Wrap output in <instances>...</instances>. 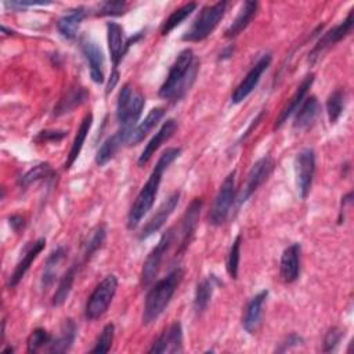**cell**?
Here are the masks:
<instances>
[{"mask_svg": "<svg viewBox=\"0 0 354 354\" xmlns=\"http://www.w3.org/2000/svg\"><path fill=\"white\" fill-rule=\"evenodd\" d=\"M314 83V73H308L307 76H304V79L301 80V83L297 86L295 94L292 95V98L289 100L288 105L279 112L277 120H275V124H274V129H279L297 109L299 106L301 105L308 88L313 86Z\"/></svg>", "mask_w": 354, "mask_h": 354, "instance_id": "obj_23", "label": "cell"}, {"mask_svg": "<svg viewBox=\"0 0 354 354\" xmlns=\"http://www.w3.org/2000/svg\"><path fill=\"white\" fill-rule=\"evenodd\" d=\"M180 153H181V148H177V147L166 148L162 152V155L156 160L147 183L142 185L141 191L138 192L136 201L133 202V205L127 213L126 224H127L129 230H134L140 224L142 217L152 209L155 198L159 191L162 176H163L165 170L180 156Z\"/></svg>", "mask_w": 354, "mask_h": 354, "instance_id": "obj_1", "label": "cell"}, {"mask_svg": "<svg viewBox=\"0 0 354 354\" xmlns=\"http://www.w3.org/2000/svg\"><path fill=\"white\" fill-rule=\"evenodd\" d=\"M80 48L88 64V72H90L91 80L97 84L104 83L105 82V73H104L105 57L101 47L90 39H82Z\"/></svg>", "mask_w": 354, "mask_h": 354, "instance_id": "obj_16", "label": "cell"}, {"mask_svg": "<svg viewBox=\"0 0 354 354\" xmlns=\"http://www.w3.org/2000/svg\"><path fill=\"white\" fill-rule=\"evenodd\" d=\"M300 253H301V246L297 242L289 245L282 252L281 263H279V275L283 282L292 283L299 278V275H300Z\"/></svg>", "mask_w": 354, "mask_h": 354, "instance_id": "obj_20", "label": "cell"}, {"mask_svg": "<svg viewBox=\"0 0 354 354\" xmlns=\"http://www.w3.org/2000/svg\"><path fill=\"white\" fill-rule=\"evenodd\" d=\"M183 350V326L178 321H176L159 335V337L149 347L148 353L176 354L181 353Z\"/></svg>", "mask_w": 354, "mask_h": 354, "instance_id": "obj_17", "label": "cell"}, {"mask_svg": "<svg viewBox=\"0 0 354 354\" xmlns=\"http://www.w3.org/2000/svg\"><path fill=\"white\" fill-rule=\"evenodd\" d=\"M257 1H245L238 12V15L235 17V19L231 22V25L224 30V36L228 39H232L235 36H238L241 32H243L248 25L250 24V21L253 19V17L257 12Z\"/></svg>", "mask_w": 354, "mask_h": 354, "instance_id": "obj_27", "label": "cell"}, {"mask_svg": "<svg viewBox=\"0 0 354 354\" xmlns=\"http://www.w3.org/2000/svg\"><path fill=\"white\" fill-rule=\"evenodd\" d=\"M145 105V98L140 91H136L131 83H124L119 91L116 101V120L119 127L133 131L141 116Z\"/></svg>", "mask_w": 354, "mask_h": 354, "instance_id": "obj_5", "label": "cell"}, {"mask_svg": "<svg viewBox=\"0 0 354 354\" xmlns=\"http://www.w3.org/2000/svg\"><path fill=\"white\" fill-rule=\"evenodd\" d=\"M346 104V93L342 88L332 91L326 100V113L330 123H336L340 115L343 113Z\"/></svg>", "mask_w": 354, "mask_h": 354, "instance_id": "obj_37", "label": "cell"}, {"mask_svg": "<svg viewBox=\"0 0 354 354\" xmlns=\"http://www.w3.org/2000/svg\"><path fill=\"white\" fill-rule=\"evenodd\" d=\"M184 270L181 267H174L166 277L156 281L145 296L144 310H142V322L145 325L156 321L162 313L169 306L176 289L183 281Z\"/></svg>", "mask_w": 354, "mask_h": 354, "instance_id": "obj_3", "label": "cell"}, {"mask_svg": "<svg viewBox=\"0 0 354 354\" xmlns=\"http://www.w3.org/2000/svg\"><path fill=\"white\" fill-rule=\"evenodd\" d=\"M51 4L50 1H6L4 6L17 11L26 10L28 7H35V6H47Z\"/></svg>", "mask_w": 354, "mask_h": 354, "instance_id": "obj_45", "label": "cell"}, {"mask_svg": "<svg viewBox=\"0 0 354 354\" xmlns=\"http://www.w3.org/2000/svg\"><path fill=\"white\" fill-rule=\"evenodd\" d=\"M131 131L119 127L112 136H109L98 148L95 153V163L97 166H105L113 156L118 153V151L122 148L123 144L129 141Z\"/></svg>", "mask_w": 354, "mask_h": 354, "instance_id": "obj_22", "label": "cell"}, {"mask_svg": "<svg viewBox=\"0 0 354 354\" xmlns=\"http://www.w3.org/2000/svg\"><path fill=\"white\" fill-rule=\"evenodd\" d=\"M76 332H77V328H76V324L73 322V319H71V318L65 319L64 324L61 325L59 335L57 337L51 339V342L48 343L46 350L48 353H65V351H68L72 347L73 342H75Z\"/></svg>", "mask_w": 354, "mask_h": 354, "instance_id": "obj_26", "label": "cell"}, {"mask_svg": "<svg viewBox=\"0 0 354 354\" xmlns=\"http://www.w3.org/2000/svg\"><path fill=\"white\" fill-rule=\"evenodd\" d=\"M272 169H274V160L270 156L260 158L250 167L248 177H246V183L238 196V205L245 203L259 189V187L263 185L264 181H267Z\"/></svg>", "mask_w": 354, "mask_h": 354, "instance_id": "obj_14", "label": "cell"}, {"mask_svg": "<svg viewBox=\"0 0 354 354\" xmlns=\"http://www.w3.org/2000/svg\"><path fill=\"white\" fill-rule=\"evenodd\" d=\"M227 8V1H217L214 4L205 6L188 30L181 36L183 41L198 43L205 40L217 28L223 19Z\"/></svg>", "mask_w": 354, "mask_h": 354, "instance_id": "obj_6", "label": "cell"}, {"mask_svg": "<svg viewBox=\"0 0 354 354\" xmlns=\"http://www.w3.org/2000/svg\"><path fill=\"white\" fill-rule=\"evenodd\" d=\"M319 111V102L315 95H310L306 100H303L301 105L299 109L295 112V122H293V129L297 130H304L308 129Z\"/></svg>", "mask_w": 354, "mask_h": 354, "instance_id": "obj_28", "label": "cell"}, {"mask_svg": "<svg viewBox=\"0 0 354 354\" xmlns=\"http://www.w3.org/2000/svg\"><path fill=\"white\" fill-rule=\"evenodd\" d=\"M235 174L236 171L232 170L223 181L220 185V189L213 201V205L209 210V223L214 227H218L225 223L231 206L234 205L235 201Z\"/></svg>", "mask_w": 354, "mask_h": 354, "instance_id": "obj_9", "label": "cell"}, {"mask_svg": "<svg viewBox=\"0 0 354 354\" xmlns=\"http://www.w3.org/2000/svg\"><path fill=\"white\" fill-rule=\"evenodd\" d=\"M53 176H54V171L48 163H39V165L33 166L32 169H29L24 176H21L18 180V184L22 188H26L33 183L50 178Z\"/></svg>", "mask_w": 354, "mask_h": 354, "instance_id": "obj_36", "label": "cell"}, {"mask_svg": "<svg viewBox=\"0 0 354 354\" xmlns=\"http://www.w3.org/2000/svg\"><path fill=\"white\" fill-rule=\"evenodd\" d=\"M12 351H14L12 347H6V348H3V353H12Z\"/></svg>", "mask_w": 354, "mask_h": 354, "instance_id": "obj_48", "label": "cell"}, {"mask_svg": "<svg viewBox=\"0 0 354 354\" xmlns=\"http://www.w3.org/2000/svg\"><path fill=\"white\" fill-rule=\"evenodd\" d=\"M272 61V55L271 53H266L263 54L256 64L249 69V72L245 75V77L241 80V83L234 88L232 94H231V101L232 104H239L242 102L257 86V83L260 82L261 75L268 69L270 64Z\"/></svg>", "mask_w": 354, "mask_h": 354, "instance_id": "obj_13", "label": "cell"}, {"mask_svg": "<svg viewBox=\"0 0 354 354\" xmlns=\"http://www.w3.org/2000/svg\"><path fill=\"white\" fill-rule=\"evenodd\" d=\"M176 239H177V228L170 227L166 230V232L162 234V236L158 241V243L155 245V248L149 252V254L147 256V259L144 261L142 271H141V283L144 286H148L155 281V278L163 264L165 256L167 254V252L170 250V248L173 246Z\"/></svg>", "mask_w": 354, "mask_h": 354, "instance_id": "obj_7", "label": "cell"}, {"mask_svg": "<svg viewBox=\"0 0 354 354\" xmlns=\"http://www.w3.org/2000/svg\"><path fill=\"white\" fill-rule=\"evenodd\" d=\"M127 10L126 1H102L97 6L94 14L97 17H119Z\"/></svg>", "mask_w": 354, "mask_h": 354, "instance_id": "obj_41", "label": "cell"}, {"mask_svg": "<svg viewBox=\"0 0 354 354\" xmlns=\"http://www.w3.org/2000/svg\"><path fill=\"white\" fill-rule=\"evenodd\" d=\"M180 201V191H174L171 192L162 203L160 206L156 209V212L153 213V216L145 223V225L141 228L140 234H138V239L144 241L147 238H149L152 234H155L156 231H159L163 224L166 223V220L170 217V214L174 212V209L177 207Z\"/></svg>", "mask_w": 354, "mask_h": 354, "instance_id": "obj_15", "label": "cell"}, {"mask_svg": "<svg viewBox=\"0 0 354 354\" xmlns=\"http://www.w3.org/2000/svg\"><path fill=\"white\" fill-rule=\"evenodd\" d=\"M232 54H234V46H227V47H225V48H223V51L220 53L218 59H221V61L228 59V58H231V57H232Z\"/></svg>", "mask_w": 354, "mask_h": 354, "instance_id": "obj_47", "label": "cell"}, {"mask_svg": "<svg viewBox=\"0 0 354 354\" xmlns=\"http://www.w3.org/2000/svg\"><path fill=\"white\" fill-rule=\"evenodd\" d=\"M216 283H217L216 277L214 275H209L207 278L202 279L196 285L195 296H194V310H195L196 314H201V313H203L207 308Z\"/></svg>", "mask_w": 354, "mask_h": 354, "instance_id": "obj_32", "label": "cell"}, {"mask_svg": "<svg viewBox=\"0 0 354 354\" xmlns=\"http://www.w3.org/2000/svg\"><path fill=\"white\" fill-rule=\"evenodd\" d=\"M113 335H115V325L112 322L106 324L101 333L98 335L94 347L91 348V353H108L111 350L112 342H113Z\"/></svg>", "mask_w": 354, "mask_h": 354, "instance_id": "obj_40", "label": "cell"}, {"mask_svg": "<svg viewBox=\"0 0 354 354\" xmlns=\"http://www.w3.org/2000/svg\"><path fill=\"white\" fill-rule=\"evenodd\" d=\"M303 337L297 333H290L288 335L281 343H279V347L277 348V351H286V350H290L293 347H297V346H301L303 344Z\"/></svg>", "mask_w": 354, "mask_h": 354, "instance_id": "obj_44", "label": "cell"}, {"mask_svg": "<svg viewBox=\"0 0 354 354\" xmlns=\"http://www.w3.org/2000/svg\"><path fill=\"white\" fill-rule=\"evenodd\" d=\"M65 254H66V250L64 246H58L48 254L46 264H44L43 275H41V288L43 289H48V286L54 283L59 264L65 259Z\"/></svg>", "mask_w": 354, "mask_h": 354, "instance_id": "obj_31", "label": "cell"}, {"mask_svg": "<svg viewBox=\"0 0 354 354\" xmlns=\"http://www.w3.org/2000/svg\"><path fill=\"white\" fill-rule=\"evenodd\" d=\"M105 238H106V230H105L104 224H98L91 230V232L88 234V236L83 245L84 261L90 260L91 256L104 245Z\"/></svg>", "mask_w": 354, "mask_h": 354, "instance_id": "obj_35", "label": "cell"}, {"mask_svg": "<svg viewBox=\"0 0 354 354\" xmlns=\"http://www.w3.org/2000/svg\"><path fill=\"white\" fill-rule=\"evenodd\" d=\"M65 136H66V131H64V130H41L35 137V141H37V142H48V141L57 142V141H61Z\"/></svg>", "mask_w": 354, "mask_h": 354, "instance_id": "obj_43", "label": "cell"}, {"mask_svg": "<svg viewBox=\"0 0 354 354\" xmlns=\"http://www.w3.org/2000/svg\"><path fill=\"white\" fill-rule=\"evenodd\" d=\"M51 335L44 329V328H36L30 332L28 342H26V350L28 353H36L44 346L47 347L48 343L51 342Z\"/></svg>", "mask_w": 354, "mask_h": 354, "instance_id": "obj_39", "label": "cell"}, {"mask_svg": "<svg viewBox=\"0 0 354 354\" xmlns=\"http://www.w3.org/2000/svg\"><path fill=\"white\" fill-rule=\"evenodd\" d=\"M116 289H118V278L112 274L106 275L95 286V289L87 299V303L84 307L86 319L94 321V319H98L100 317H102L106 313V310L116 293Z\"/></svg>", "mask_w": 354, "mask_h": 354, "instance_id": "obj_8", "label": "cell"}, {"mask_svg": "<svg viewBox=\"0 0 354 354\" xmlns=\"http://www.w3.org/2000/svg\"><path fill=\"white\" fill-rule=\"evenodd\" d=\"M296 185L301 199H306L310 194L314 173H315V152L313 148H303L295 159Z\"/></svg>", "mask_w": 354, "mask_h": 354, "instance_id": "obj_11", "label": "cell"}, {"mask_svg": "<svg viewBox=\"0 0 354 354\" xmlns=\"http://www.w3.org/2000/svg\"><path fill=\"white\" fill-rule=\"evenodd\" d=\"M343 337V330L337 326L330 328L325 336H324V343H322V351L324 353H332L337 348L340 340Z\"/></svg>", "mask_w": 354, "mask_h": 354, "instance_id": "obj_42", "label": "cell"}, {"mask_svg": "<svg viewBox=\"0 0 354 354\" xmlns=\"http://www.w3.org/2000/svg\"><path fill=\"white\" fill-rule=\"evenodd\" d=\"M123 33H124L123 28L119 24L106 22V40H108V48H109L111 61H112V71H111V76H109V80L106 84V94L109 91H112L119 82L120 73L118 71V66H119L120 61L123 59V57L126 55L129 48L142 37V33L137 32L124 40Z\"/></svg>", "mask_w": 354, "mask_h": 354, "instance_id": "obj_4", "label": "cell"}, {"mask_svg": "<svg viewBox=\"0 0 354 354\" xmlns=\"http://www.w3.org/2000/svg\"><path fill=\"white\" fill-rule=\"evenodd\" d=\"M77 270H79V266L77 264H72L66 270V272L61 277V279L58 282V286H57V289H55V292L53 295L51 306L58 307V306H62L66 301V299H68V296H69V293L72 290V286H73Z\"/></svg>", "mask_w": 354, "mask_h": 354, "instance_id": "obj_33", "label": "cell"}, {"mask_svg": "<svg viewBox=\"0 0 354 354\" xmlns=\"http://www.w3.org/2000/svg\"><path fill=\"white\" fill-rule=\"evenodd\" d=\"M198 4L195 1H191V3H187L184 6H181L180 8L174 10L162 24L160 26V35L162 36H166L169 35L174 28H177L185 18H188L195 10H196Z\"/></svg>", "mask_w": 354, "mask_h": 354, "instance_id": "obj_34", "label": "cell"}, {"mask_svg": "<svg viewBox=\"0 0 354 354\" xmlns=\"http://www.w3.org/2000/svg\"><path fill=\"white\" fill-rule=\"evenodd\" d=\"M87 97H88V91L86 88L79 87V86L71 87L64 94V97L58 101V104L54 106V115L59 116V115L71 112L76 106H80L87 100Z\"/></svg>", "mask_w": 354, "mask_h": 354, "instance_id": "obj_29", "label": "cell"}, {"mask_svg": "<svg viewBox=\"0 0 354 354\" xmlns=\"http://www.w3.org/2000/svg\"><path fill=\"white\" fill-rule=\"evenodd\" d=\"M8 223H10V227L12 228V231H15V232H19L25 227V218L21 214L10 216Z\"/></svg>", "mask_w": 354, "mask_h": 354, "instance_id": "obj_46", "label": "cell"}, {"mask_svg": "<svg viewBox=\"0 0 354 354\" xmlns=\"http://www.w3.org/2000/svg\"><path fill=\"white\" fill-rule=\"evenodd\" d=\"M178 123L176 119H167L160 129L155 133V136L148 141V144L144 147L142 152L140 153L138 159H137V165L140 167H142L144 165H147L149 162V159L152 158V155L159 149V147L166 142L177 130Z\"/></svg>", "mask_w": 354, "mask_h": 354, "instance_id": "obj_21", "label": "cell"}, {"mask_svg": "<svg viewBox=\"0 0 354 354\" xmlns=\"http://www.w3.org/2000/svg\"><path fill=\"white\" fill-rule=\"evenodd\" d=\"M86 15H87V11L84 7H76V8L68 10V12L64 14L57 21V29L59 35L65 39H75L79 30V26L82 25Z\"/></svg>", "mask_w": 354, "mask_h": 354, "instance_id": "obj_24", "label": "cell"}, {"mask_svg": "<svg viewBox=\"0 0 354 354\" xmlns=\"http://www.w3.org/2000/svg\"><path fill=\"white\" fill-rule=\"evenodd\" d=\"M91 124H93V113L88 112L83 118V120H82V123H80V126H79V129L76 131V136H75V140L72 142V147L69 149V153H68V158H66V162H65V166H64L66 170L73 166L75 160L80 155L83 144L86 141V137H87V134H88V131L91 129Z\"/></svg>", "mask_w": 354, "mask_h": 354, "instance_id": "obj_30", "label": "cell"}, {"mask_svg": "<svg viewBox=\"0 0 354 354\" xmlns=\"http://www.w3.org/2000/svg\"><path fill=\"white\" fill-rule=\"evenodd\" d=\"M44 246H46V238H39L26 245V248L24 249V254L21 256L19 261L17 263L12 274L10 275V278L7 281V286L10 289L15 288L21 282V279L25 277L26 271L29 270L30 264L39 256V253L44 249Z\"/></svg>", "mask_w": 354, "mask_h": 354, "instance_id": "obj_18", "label": "cell"}, {"mask_svg": "<svg viewBox=\"0 0 354 354\" xmlns=\"http://www.w3.org/2000/svg\"><path fill=\"white\" fill-rule=\"evenodd\" d=\"M199 69V62L195 59L191 48H184L178 53L171 64L169 73L162 83L158 94L163 100L173 102L180 101L192 87Z\"/></svg>", "mask_w": 354, "mask_h": 354, "instance_id": "obj_2", "label": "cell"}, {"mask_svg": "<svg viewBox=\"0 0 354 354\" xmlns=\"http://www.w3.org/2000/svg\"><path fill=\"white\" fill-rule=\"evenodd\" d=\"M353 11L354 10H350L347 17L339 22L336 26L330 28L329 30H326L319 39L318 41L315 43V46L311 48V51L308 53V62L310 64H314L317 62L322 54L330 48L332 46H335L336 43H339L340 40H343L353 29V25H354V18H353Z\"/></svg>", "mask_w": 354, "mask_h": 354, "instance_id": "obj_10", "label": "cell"}, {"mask_svg": "<svg viewBox=\"0 0 354 354\" xmlns=\"http://www.w3.org/2000/svg\"><path fill=\"white\" fill-rule=\"evenodd\" d=\"M163 115H165V109L162 106L152 108L148 112V115L140 123H137V126L133 129L127 144L129 145L140 144L148 136V133L159 123V120L163 118Z\"/></svg>", "mask_w": 354, "mask_h": 354, "instance_id": "obj_25", "label": "cell"}, {"mask_svg": "<svg viewBox=\"0 0 354 354\" xmlns=\"http://www.w3.org/2000/svg\"><path fill=\"white\" fill-rule=\"evenodd\" d=\"M201 209H202V199L201 198H194L191 201V203L188 205V207L185 209L180 224L177 228V235H178V245H177V250H176V257L181 256L187 248L189 246L195 230H196V224L199 220V214H201Z\"/></svg>", "mask_w": 354, "mask_h": 354, "instance_id": "obj_12", "label": "cell"}, {"mask_svg": "<svg viewBox=\"0 0 354 354\" xmlns=\"http://www.w3.org/2000/svg\"><path fill=\"white\" fill-rule=\"evenodd\" d=\"M268 296V290H260L259 293H256L246 304L245 310H243V315H242V328L253 335L257 332V329L261 325V318H263V307L266 304Z\"/></svg>", "mask_w": 354, "mask_h": 354, "instance_id": "obj_19", "label": "cell"}, {"mask_svg": "<svg viewBox=\"0 0 354 354\" xmlns=\"http://www.w3.org/2000/svg\"><path fill=\"white\" fill-rule=\"evenodd\" d=\"M241 234L235 236L232 241V245L230 248L228 256H227V272L232 279L238 278V268H239V254H241Z\"/></svg>", "mask_w": 354, "mask_h": 354, "instance_id": "obj_38", "label": "cell"}]
</instances>
